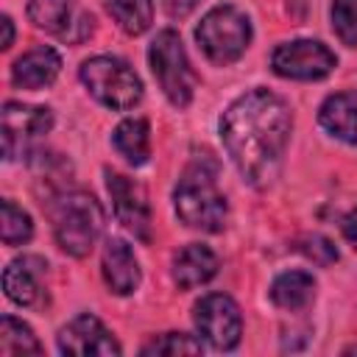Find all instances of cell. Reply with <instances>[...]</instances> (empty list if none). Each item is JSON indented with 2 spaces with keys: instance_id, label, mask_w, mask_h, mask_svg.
<instances>
[{
  "instance_id": "obj_1",
  "label": "cell",
  "mask_w": 357,
  "mask_h": 357,
  "mask_svg": "<svg viewBox=\"0 0 357 357\" xmlns=\"http://www.w3.org/2000/svg\"><path fill=\"white\" fill-rule=\"evenodd\" d=\"M290 131V106L268 89H251L240 95L220 117V139L229 159L240 176L259 190L279 176Z\"/></svg>"
},
{
  "instance_id": "obj_20",
  "label": "cell",
  "mask_w": 357,
  "mask_h": 357,
  "mask_svg": "<svg viewBox=\"0 0 357 357\" xmlns=\"http://www.w3.org/2000/svg\"><path fill=\"white\" fill-rule=\"evenodd\" d=\"M106 8L128 36L145 33L153 22V0H106Z\"/></svg>"
},
{
  "instance_id": "obj_18",
  "label": "cell",
  "mask_w": 357,
  "mask_h": 357,
  "mask_svg": "<svg viewBox=\"0 0 357 357\" xmlns=\"http://www.w3.org/2000/svg\"><path fill=\"white\" fill-rule=\"evenodd\" d=\"M112 145L117 148V153L128 165H134V167L145 165L148 156H151V128H148V120L128 117V120L117 123V128L112 134Z\"/></svg>"
},
{
  "instance_id": "obj_27",
  "label": "cell",
  "mask_w": 357,
  "mask_h": 357,
  "mask_svg": "<svg viewBox=\"0 0 357 357\" xmlns=\"http://www.w3.org/2000/svg\"><path fill=\"white\" fill-rule=\"evenodd\" d=\"M343 237L351 243V248L357 251V209H351L346 218H343Z\"/></svg>"
},
{
  "instance_id": "obj_29",
  "label": "cell",
  "mask_w": 357,
  "mask_h": 357,
  "mask_svg": "<svg viewBox=\"0 0 357 357\" xmlns=\"http://www.w3.org/2000/svg\"><path fill=\"white\" fill-rule=\"evenodd\" d=\"M287 6H290V11H293L296 17H301L304 8H307V0H287Z\"/></svg>"
},
{
  "instance_id": "obj_3",
  "label": "cell",
  "mask_w": 357,
  "mask_h": 357,
  "mask_svg": "<svg viewBox=\"0 0 357 357\" xmlns=\"http://www.w3.org/2000/svg\"><path fill=\"white\" fill-rule=\"evenodd\" d=\"M50 220L59 248L70 257H86L103 231V209L84 190L61 192L50 204Z\"/></svg>"
},
{
  "instance_id": "obj_22",
  "label": "cell",
  "mask_w": 357,
  "mask_h": 357,
  "mask_svg": "<svg viewBox=\"0 0 357 357\" xmlns=\"http://www.w3.org/2000/svg\"><path fill=\"white\" fill-rule=\"evenodd\" d=\"M0 234H3V243L6 245H20V243H28L31 234H33V223H31V215L25 209H20L14 201H3V223H0Z\"/></svg>"
},
{
  "instance_id": "obj_21",
  "label": "cell",
  "mask_w": 357,
  "mask_h": 357,
  "mask_svg": "<svg viewBox=\"0 0 357 357\" xmlns=\"http://www.w3.org/2000/svg\"><path fill=\"white\" fill-rule=\"evenodd\" d=\"M0 354L3 357H11V354H42V346L33 337L28 324H22L14 315H3V321H0Z\"/></svg>"
},
{
  "instance_id": "obj_17",
  "label": "cell",
  "mask_w": 357,
  "mask_h": 357,
  "mask_svg": "<svg viewBox=\"0 0 357 357\" xmlns=\"http://www.w3.org/2000/svg\"><path fill=\"white\" fill-rule=\"evenodd\" d=\"M321 126L346 145H357V92H337L321 103Z\"/></svg>"
},
{
  "instance_id": "obj_8",
  "label": "cell",
  "mask_w": 357,
  "mask_h": 357,
  "mask_svg": "<svg viewBox=\"0 0 357 357\" xmlns=\"http://www.w3.org/2000/svg\"><path fill=\"white\" fill-rule=\"evenodd\" d=\"M28 17L39 31L67 45H78L95 31V17L78 0H31Z\"/></svg>"
},
{
  "instance_id": "obj_2",
  "label": "cell",
  "mask_w": 357,
  "mask_h": 357,
  "mask_svg": "<svg viewBox=\"0 0 357 357\" xmlns=\"http://www.w3.org/2000/svg\"><path fill=\"white\" fill-rule=\"evenodd\" d=\"M176 215L184 226L201 231H220L226 226V198L218 190V165L209 156L192 159L173 190Z\"/></svg>"
},
{
  "instance_id": "obj_14",
  "label": "cell",
  "mask_w": 357,
  "mask_h": 357,
  "mask_svg": "<svg viewBox=\"0 0 357 357\" xmlns=\"http://www.w3.org/2000/svg\"><path fill=\"white\" fill-rule=\"evenodd\" d=\"M100 268H103V279H106L112 293L128 296L139 287V265H137V257H134V251L126 240L109 237L103 243Z\"/></svg>"
},
{
  "instance_id": "obj_23",
  "label": "cell",
  "mask_w": 357,
  "mask_h": 357,
  "mask_svg": "<svg viewBox=\"0 0 357 357\" xmlns=\"http://www.w3.org/2000/svg\"><path fill=\"white\" fill-rule=\"evenodd\" d=\"M332 28L343 45L357 47V0H332Z\"/></svg>"
},
{
  "instance_id": "obj_13",
  "label": "cell",
  "mask_w": 357,
  "mask_h": 357,
  "mask_svg": "<svg viewBox=\"0 0 357 357\" xmlns=\"http://www.w3.org/2000/svg\"><path fill=\"white\" fill-rule=\"evenodd\" d=\"M47 262L39 257H20L14 262H8V268L3 271V290L6 296L20 304V307H36L42 304V273H45Z\"/></svg>"
},
{
  "instance_id": "obj_4",
  "label": "cell",
  "mask_w": 357,
  "mask_h": 357,
  "mask_svg": "<svg viewBox=\"0 0 357 357\" xmlns=\"http://www.w3.org/2000/svg\"><path fill=\"white\" fill-rule=\"evenodd\" d=\"M195 39L212 64H234L251 42V20L237 6H215L201 17Z\"/></svg>"
},
{
  "instance_id": "obj_7",
  "label": "cell",
  "mask_w": 357,
  "mask_h": 357,
  "mask_svg": "<svg viewBox=\"0 0 357 357\" xmlns=\"http://www.w3.org/2000/svg\"><path fill=\"white\" fill-rule=\"evenodd\" d=\"M53 128V112L47 106H28L8 100L3 106V159H20Z\"/></svg>"
},
{
  "instance_id": "obj_10",
  "label": "cell",
  "mask_w": 357,
  "mask_h": 357,
  "mask_svg": "<svg viewBox=\"0 0 357 357\" xmlns=\"http://www.w3.org/2000/svg\"><path fill=\"white\" fill-rule=\"evenodd\" d=\"M195 329L198 335L218 351H229L240 343L243 335V315L234 298L223 293H209L195 304Z\"/></svg>"
},
{
  "instance_id": "obj_25",
  "label": "cell",
  "mask_w": 357,
  "mask_h": 357,
  "mask_svg": "<svg viewBox=\"0 0 357 357\" xmlns=\"http://www.w3.org/2000/svg\"><path fill=\"white\" fill-rule=\"evenodd\" d=\"M298 251H301L304 257H310L312 262H318V265H332V262H337V248H335L326 237H321V234H307V237H301V240H298Z\"/></svg>"
},
{
  "instance_id": "obj_26",
  "label": "cell",
  "mask_w": 357,
  "mask_h": 357,
  "mask_svg": "<svg viewBox=\"0 0 357 357\" xmlns=\"http://www.w3.org/2000/svg\"><path fill=\"white\" fill-rule=\"evenodd\" d=\"M159 3H162L165 14L173 17V20H184V17H190V14L195 11V6H198V0H159Z\"/></svg>"
},
{
  "instance_id": "obj_24",
  "label": "cell",
  "mask_w": 357,
  "mask_h": 357,
  "mask_svg": "<svg viewBox=\"0 0 357 357\" xmlns=\"http://www.w3.org/2000/svg\"><path fill=\"white\" fill-rule=\"evenodd\" d=\"M139 351L142 354H198L201 340H192L190 335H181V332H165V335L148 340Z\"/></svg>"
},
{
  "instance_id": "obj_15",
  "label": "cell",
  "mask_w": 357,
  "mask_h": 357,
  "mask_svg": "<svg viewBox=\"0 0 357 357\" xmlns=\"http://www.w3.org/2000/svg\"><path fill=\"white\" fill-rule=\"evenodd\" d=\"M59 70H61V56L53 47L39 45L14 61L11 81L20 89H42V86H50L56 81Z\"/></svg>"
},
{
  "instance_id": "obj_19",
  "label": "cell",
  "mask_w": 357,
  "mask_h": 357,
  "mask_svg": "<svg viewBox=\"0 0 357 357\" xmlns=\"http://www.w3.org/2000/svg\"><path fill=\"white\" fill-rule=\"evenodd\" d=\"M315 298V279L307 271L279 273L271 284V301L282 310H301Z\"/></svg>"
},
{
  "instance_id": "obj_11",
  "label": "cell",
  "mask_w": 357,
  "mask_h": 357,
  "mask_svg": "<svg viewBox=\"0 0 357 357\" xmlns=\"http://www.w3.org/2000/svg\"><path fill=\"white\" fill-rule=\"evenodd\" d=\"M106 190L112 195V206L117 220L142 243L151 240V204H148V192L139 181L117 173V170H106Z\"/></svg>"
},
{
  "instance_id": "obj_9",
  "label": "cell",
  "mask_w": 357,
  "mask_h": 357,
  "mask_svg": "<svg viewBox=\"0 0 357 357\" xmlns=\"http://www.w3.org/2000/svg\"><path fill=\"white\" fill-rule=\"evenodd\" d=\"M335 64H337L335 53L324 42H318V39L284 42L271 56L273 73L282 75V78H293V81H318V78H326L335 70Z\"/></svg>"
},
{
  "instance_id": "obj_16",
  "label": "cell",
  "mask_w": 357,
  "mask_h": 357,
  "mask_svg": "<svg viewBox=\"0 0 357 357\" xmlns=\"http://www.w3.org/2000/svg\"><path fill=\"white\" fill-rule=\"evenodd\" d=\"M218 273V257L204 243H190L173 257V282L181 290H192L198 284H206Z\"/></svg>"
},
{
  "instance_id": "obj_12",
  "label": "cell",
  "mask_w": 357,
  "mask_h": 357,
  "mask_svg": "<svg viewBox=\"0 0 357 357\" xmlns=\"http://www.w3.org/2000/svg\"><path fill=\"white\" fill-rule=\"evenodd\" d=\"M59 351L61 354H100V357H112L120 354V343L112 337V332L89 312L73 318L67 326H61L59 337Z\"/></svg>"
},
{
  "instance_id": "obj_5",
  "label": "cell",
  "mask_w": 357,
  "mask_h": 357,
  "mask_svg": "<svg viewBox=\"0 0 357 357\" xmlns=\"http://www.w3.org/2000/svg\"><path fill=\"white\" fill-rule=\"evenodd\" d=\"M84 86L106 109L126 112L142 100V81L134 67L117 56H92L78 70Z\"/></svg>"
},
{
  "instance_id": "obj_28",
  "label": "cell",
  "mask_w": 357,
  "mask_h": 357,
  "mask_svg": "<svg viewBox=\"0 0 357 357\" xmlns=\"http://www.w3.org/2000/svg\"><path fill=\"white\" fill-rule=\"evenodd\" d=\"M0 25H3V42H0V47L8 50V47L14 45V22H11L8 14H3V17H0Z\"/></svg>"
},
{
  "instance_id": "obj_6",
  "label": "cell",
  "mask_w": 357,
  "mask_h": 357,
  "mask_svg": "<svg viewBox=\"0 0 357 357\" xmlns=\"http://www.w3.org/2000/svg\"><path fill=\"white\" fill-rule=\"evenodd\" d=\"M148 61H151L153 78L159 81V89L165 92V98L176 109L190 106L198 78H195V73L190 67V59H187V50L181 45V36L176 31H170V28L159 31L156 39L148 47Z\"/></svg>"
}]
</instances>
